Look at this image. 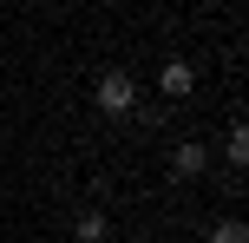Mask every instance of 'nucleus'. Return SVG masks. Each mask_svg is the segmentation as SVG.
<instances>
[{
    "mask_svg": "<svg viewBox=\"0 0 249 243\" xmlns=\"http://www.w3.org/2000/svg\"><path fill=\"white\" fill-rule=\"evenodd\" d=\"M210 243H249V224L243 217H216L210 224Z\"/></svg>",
    "mask_w": 249,
    "mask_h": 243,
    "instance_id": "obj_6",
    "label": "nucleus"
},
{
    "mask_svg": "<svg viewBox=\"0 0 249 243\" xmlns=\"http://www.w3.org/2000/svg\"><path fill=\"white\" fill-rule=\"evenodd\" d=\"M124 243H151V237H124Z\"/></svg>",
    "mask_w": 249,
    "mask_h": 243,
    "instance_id": "obj_7",
    "label": "nucleus"
},
{
    "mask_svg": "<svg viewBox=\"0 0 249 243\" xmlns=\"http://www.w3.org/2000/svg\"><path fill=\"white\" fill-rule=\"evenodd\" d=\"M210 171V145L203 138H177L171 145V178H203Z\"/></svg>",
    "mask_w": 249,
    "mask_h": 243,
    "instance_id": "obj_2",
    "label": "nucleus"
},
{
    "mask_svg": "<svg viewBox=\"0 0 249 243\" xmlns=\"http://www.w3.org/2000/svg\"><path fill=\"white\" fill-rule=\"evenodd\" d=\"M105 237H112L105 210H79V217H72V243H105Z\"/></svg>",
    "mask_w": 249,
    "mask_h": 243,
    "instance_id": "obj_4",
    "label": "nucleus"
},
{
    "mask_svg": "<svg viewBox=\"0 0 249 243\" xmlns=\"http://www.w3.org/2000/svg\"><path fill=\"white\" fill-rule=\"evenodd\" d=\"M223 158H230V171H243V165H249V131H243V125H230V138H223Z\"/></svg>",
    "mask_w": 249,
    "mask_h": 243,
    "instance_id": "obj_5",
    "label": "nucleus"
},
{
    "mask_svg": "<svg viewBox=\"0 0 249 243\" xmlns=\"http://www.w3.org/2000/svg\"><path fill=\"white\" fill-rule=\"evenodd\" d=\"M92 105H99L105 118H131L138 112V79L124 73V66H105V73L92 79Z\"/></svg>",
    "mask_w": 249,
    "mask_h": 243,
    "instance_id": "obj_1",
    "label": "nucleus"
},
{
    "mask_svg": "<svg viewBox=\"0 0 249 243\" xmlns=\"http://www.w3.org/2000/svg\"><path fill=\"white\" fill-rule=\"evenodd\" d=\"M158 92L164 99H190V92H197V66L190 59H164L158 66Z\"/></svg>",
    "mask_w": 249,
    "mask_h": 243,
    "instance_id": "obj_3",
    "label": "nucleus"
}]
</instances>
